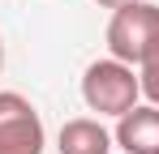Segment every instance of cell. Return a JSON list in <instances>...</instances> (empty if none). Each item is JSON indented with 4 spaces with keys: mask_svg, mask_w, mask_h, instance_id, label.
I'll list each match as a JSON object with an SVG mask.
<instances>
[{
    "mask_svg": "<svg viewBox=\"0 0 159 154\" xmlns=\"http://www.w3.org/2000/svg\"><path fill=\"white\" fill-rule=\"evenodd\" d=\"M138 81H142V94L159 107V43H155V51L138 64Z\"/></svg>",
    "mask_w": 159,
    "mask_h": 154,
    "instance_id": "8992f818",
    "label": "cell"
},
{
    "mask_svg": "<svg viewBox=\"0 0 159 154\" xmlns=\"http://www.w3.org/2000/svg\"><path fill=\"white\" fill-rule=\"evenodd\" d=\"M138 99H142V81H138V69L133 64L116 60V56L86 64V73H82V103L90 111L120 120L125 111L138 107Z\"/></svg>",
    "mask_w": 159,
    "mask_h": 154,
    "instance_id": "6da1fadb",
    "label": "cell"
},
{
    "mask_svg": "<svg viewBox=\"0 0 159 154\" xmlns=\"http://www.w3.org/2000/svg\"><path fill=\"white\" fill-rule=\"evenodd\" d=\"M99 9H120V4H133V0H95Z\"/></svg>",
    "mask_w": 159,
    "mask_h": 154,
    "instance_id": "52a82bcc",
    "label": "cell"
},
{
    "mask_svg": "<svg viewBox=\"0 0 159 154\" xmlns=\"http://www.w3.org/2000/svg\"><path fill=\"white\" fill-rule=\"evenodd\" d=\"M116 137L99 124V116H78V120H65L56 133V150L60 154H112Z\"/></svg>",
    "mask_w": 159,
    "mask_h": 154,
    "instance_id": "5b68a950",
    "label": "cell"
},
{
    "mask_svg": "<svg viewBox=\"0 0 159 154\" xmlns=\"http://www.w3.org/2000/svg\"><path fill=\"white\" fill-rule=\"evenodd\" d=\"M159 43V4L151 0H133L112 9V22H107V51L125 64H142Z\"/></svg>",
    "mask_w": 159,
    "mask_h": 154,
    "instance_id": "7a4b0ae2",
    "label": "cell"
},
{
    "mask_svg": "<svg viewBox=\"0 0 159 154\" xmlns=\"http://www.w3.org/2000/svg\"><path fill=\"white\" fill-rule=\"evenodd\" d=\"M116 146L125 154H159V107L155 103H138L116 120Z\"/></svg>",
    "mask_w": 159,
    "mask_h": 154,
    "instance_id": "277c9868",
    "label": "cell"
},
{
    "mask_svg": "<svg viewBox=\"0 0 159 154\" xmlns=\"http://www.w3.org/2000/svg\"><path fill=\"white\" fill-rule=\"evenodd\" d=\"M48 133L34 103L17 90H0V154H43Z\"/></svg>",
    "mask_w": 159,
    "mask_h": 154,
    "instance_id": "3957f363",
    "label": "cell"
},
{
    "mask_svg": "<svg viewBox=\"0 0 159 154\" xmlns=\"http://www.w3.org/2000/svg\"><path fill=\"white\" fill-rule=\"evenodd\" d=\"M0 69H4V43H0Z\"/></svg>",
    "mask_w": 159,
    "mask_h": 154,
    "instance_id": "ba28073f",
    "label": "cell"
}]
</instances>
